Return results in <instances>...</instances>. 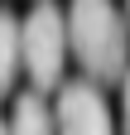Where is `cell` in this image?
<instances>
[{"instance_id": "1", "label": "cell", "mask_w": 130, "mask_h": 135, "mask_svg": "<svg viewBox=\"0 0 130 135\" xmlns=\"http://www.w3.org/2000/svg\"><path fill=\"white\" fill-rule=\"evenodd\" d=\"M68 20V53L82 63L87 82H121L130 68V29L116 0H72Z\"/></svg>"}, {"instance_id": "2", "label": "cell", "mask_w": 130, "mask_h": 135, "mask_svg": "<svg viewBox=\"0 0 130 135\" xmlns=\"http://www.w3.org/2000/svg\"><path fill=\"white\" fill-rule=\"evenodd\" d=\"M19 63L34 92L43 97L48 87H63V68H68V20H63L58 0H34L29 15L19 20Z\"/></svg>"}, {"instance_id": "3", "label": "cell", "mask_w": 130, "mask_h": 135, "mask_svg": "<svg viewBox=\"0 0 130 135\" xmlns=\"http://www.w3.org/2000/svg\"><path fill=\"white\" fill-rule=\"evenodd\" d=\"M53 135H116L111 126V106L96 82L77 77L58 87V106H53Z\"/></svg>"}, {"instance_id": "4", "label": "cell", "mask_w": 130, "mask_h": 135, "mask_svg": "<svg viewBox=\"0 0 130 135\" xmlns=\"http://www.w3.org/2000/svg\"><path fill=\"white\" fill-rule=\"evenodd\" d=\"M5 135H53V106L39 92H19L14 106H10Z\"/></svg>"}, {"instance_id": "5", "label": "cell", "mask_w": 130, "mask_h": 135, "mask_svg": "<svg viewBox=\"0 0 130 135\" xmlns=\"http://www.w3.org/2000/svg\"><path fill=\"white\" fill-rule=\"evenodd\" d=\"M19 73H24V63H19V20L10 10H0V97L14 87Z\"/></svg>"}, {"instance_id": "6", "label": "cell", "mask_w": 130, "mask_h": 135, "mask_svg": "<svg viewBox=\"0 0 130 135\" xmlns=\"http://www.w3.org/2000/svg\"><path fill=\"white\" fill-rule=\"evenodd\" d=\"M121 135H130V68L121 77Z\"/></svg>"}, {"instance_id": "7", "label": "cell", "mask_w": 130, "mask_h": 135, "mask_svg": "<svg viewBox=\"0 0 130 135\" xmlns=\"http://www.w3.org/2000/svg\"><path fill=\"white\" fill-rule=\"evenodd\" d=\"M125 29H130V0H125Z\"/></svg>"}, {"instance_id": "8", "label": "cell", "mask_w": 130, "mask_h": 135, "mask_svg": "<svg viewBox=\"0 0 130 135\" xmlns=\"http://www.w3.org/2000/svg\"><path fill=\"white\" fill-rule=\"evenodd\" d=\"M0 135H5V116H0Z\"/></svg>"}]
</instances>
